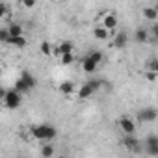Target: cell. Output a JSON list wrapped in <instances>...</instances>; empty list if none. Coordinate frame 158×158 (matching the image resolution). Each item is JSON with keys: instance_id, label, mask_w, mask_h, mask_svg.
<instances>
[{"instance_id": "6da1fadb", "label": "cell", "mask_w": 158, "mask_h": 158, "mask_svg": "<svg viewBox=\"0 0 158 158\" xmlns=\"http://www.w3.org/2000/svg\"><path fill=\"white\" fill-rule=\"evenodd\" d=\"M30 134H32V138L34 139H39V141H52L56 136H58V130H56V127H52V125H47V123H41V125H34L32 128H30Z\"/></svg>"}, {"instance_id": "7a4b0ae2", "label": "cell", "mask_w": 158, "mask_h": 158, "mask_svg": "<svg viewBox=\"0 0 158 158\" xmlns=\"http://www.w3.org/2000/svg\"><path fill=\"white\" fill-rule=\"evenodd\" d=\"M35 86H37L35 76H34L30 71H23V73H21V78L15 82V88H13V89L23 95V93H30Z\"/></svg>"}, {"instance_id": "3957f363", "label": "cell", "mask_w": 158, "mask_h": 158, "mask_svg": "<svg viewBox=\"0 0 158 158\" xmlns=\"http://www.w3.org/2000/svg\"><path fill=\"white\" fill-rule=\"evenodd\" d=\"M21 104H23V95L17 93L15 89H6V95H4V102H2V106H6L8 110H17Z\"/></svg>"}, {"instance_id": "277c9868", "label": "cell", "mask_w": 158, "mask_h": 158, "mask_svg": "<svg viewBox=\"0 0 158 158\" xmlns=\"http://www.w3.org/2000/svg\"><path fill=\"white\" fill-rule=\"evenodd\" d=\"M99 26H102L106 32H114V30H117V26H119V19H117V15L114 13V11H106V13H102V19H101V24Z\"/></svg>"}, {"instance_id": "5b68a950", "label": "cell", "mask_w": 158, "mask_h": 158, "mask_svg": "<svg viewBox=\"0 0 158 158\" xmlns=\"http://www.w3.org/2000/svg\"><path fill=\"white\" fill-rule=\"evenodd\" d=\"M101 88H102V82L101 80H89V82L82 84V88L78 89V97H80V99H88V97H91Z\"/></svg>"}, {"instance_id": "8992f818", "label": "cell", "mask_w": 158, "mask_h": 158, "mask_svg": "<svg viewBox=\"0 0 158 158\" xmlns=\"http://www.w3.org/2000/svg\"><path fill=\"white\" fill-rule=\"evenodd\" d=\"M117 127H119V130L125 136H134L136 134V121L130 119V117H127V115H123V117L117 119Z\"/></svg>"}, {"instance_id": "52a82bcc", "label": "cell", "mask_w": 158, "mask_h": 158, "mask_svg": "<svg viewBox=\"0 0 158 158\" xmlns=\"http://www.w3.org/2000/svg\"><path fill=\"white\" fill-rule=\"evenodd\" d=\"M156 117H158V112H156V108H152V106H147V108H143V110H139L138 112V121L139 123H154L156 121Z\"/></svg>"}, {"instance_id": "ba28073f", "label": "cell", "mask_w": 158, "mask_h": 158, "mask_svg": "<svg viewBox=\"0 0 158 158\" xmlns=\"http://www.w3.org/2000/svg\"><path fill=\"white\" fill-rule=\"evenodd\" d=\"M128 45V34L123 32V30H117L114 32V37H112V48H125Z\"/></svg>"}, {"instance_id": "9c48e42d", "label": "cell", "mask_w": 158, "mask_h": 158, "mask_svg": "<svg viewBox=\"0 0 158 158\" xmlns=\"http://www.w3.org/2000/svg\"><path fill=\"white\" fill-rule=\"evenodd\" d=\"M145 151H147V154H151V156H158V136L151 134V136L145 139Z\"/></svg>"}, {"instance_id": "30bf717a", "label": "cell", "mask_w": 158, "mask_h": 158, "mask_svg": "<svg viewBox=\"0 0 158 158\" xmlns=\"http://www.w3.org/2000/svg\"><path fill=\"white\" fill-rule=\"evenodd\" d=\"M123 145L128 151H132V152H138L139 151V141L136 139V136H125L123 138Z\"/></svg>"}, {"instance_id": "8fae6325", "label": "cell", "mask_w": 158, "mask_h": 158, "mask_svg": "<svg viewBox=\"0 0 158 158\" xmlns=\"http://www.w3.org/2000/svg\"><path fill=\"white\" fill-rule=\"evenodd\" d=\"M143 17H145L147 21L156 23V19H158V8H156V6H145V8H143Z\"/></svg>"}, {"instance_id": "7c38bea8", "label": "cell", "mask_w": 158, "mask_h": 158, "mask_svg": "<svg viewBox=\"0 0 158 158\" xmlns=\"http://www.w3.org/2000/svg\"><path fill=\"white\" fill-rule=\"evenodd\" d=\"M58 91H60L61 95H73L76 89H74V84H73L71 80H63V82L58 86Z\"/></svg>"}, {"instance_id": "4fadbf2b", "label": "cell", "mask_w": 158, "mask_h": 158, "mask_svg": "<svg viewBox=\"0 0 158 158\" xmlns=\"http://www.w3.org/2000/svg\"><path fill=\"white\" fill-rule=\"evenodd\" d=\"M73 48H74L73 41H61V43L56 47V52H58L60 56H63V54H71V52H73Z\"/></svg>"}, {"instance_id": "5bb4252c", "label": "cell", "mask_w": 158, "mask_h": 158, "mask_svg": "<svg viewBox=\"0 0 158 158\" xmlns=\"http://www.w3.org/2000/svg\"><path fill=\"white\" fill-rule=\"evenodd\" d=\"M39 52L43 54V56H54V52H56V47L50 43V41H43L41 45H39Z\"/></svg>"}, {"instance_id": "9a60e30c", "label": "cell", "mask_w": 158, "mask_h": 158, "mask_svg": "<svg viewBox=\"0 0 158 158\" xmlns=\"http://www.w3.org/2000/svg\"><path fill=\"white\" fill-rule=\"evenodd\" d=\"M6 45H11V47H15V48H24V47L28 45V41H26L24 35H19V37H10Z\"/></svg>"}, {"instance_id": "2e32d148", "label": "cell", "mask_w": 158, "mask_h": 158, "mask_svg": "<svg viewBox=\"0 0 158 158\" xmlns=\"http://www.w3.org/2000/svg\"><path fill=\"white\" fill-rule=\"evenodd\" d=\"M39 152H41V156H43V158H54V152H56V149H54V145L48 141V143H43V145H41Z\"/></svg>"}, {"instance_id": "e0dca14e", "label": "cell", "mask_w": 158, "mask_h": 158, "mask_svg": "<svg viewBox=\"0 0 158 158\" xmlns=\"http://www.w3.org/2000/svg\"><path fill=\"white\" fill-rule=\"evenodd\" d=\"M8 34H10V37H19V35H24V32H23V26L19 24V23H11L8 28Z\"/></svg>"}, {"instance_id": "ac0fdd59", "label": "cell", "mask_w": 158, "mask_h": 158, "mask_svg": "<svg viewBox=\"0 0 158 158\" xmlns=\"http://www.w3.org/2000/svg\"><path fill=\"white\" fill-rule=\"evenodd\" d=\"M93 37H95L97 41H108V39H110V32H106L102 26H95V30H93Z\"/></svg>"}, {"instance_id": "d6986e66", "label": "cell", "mask_w": 158, "mask_h": 158, "mask_svg": "<svg viewBox=\"0 0 158 158\" xmlns=\"http://www.w3.org/2000/svg\"><path fill=\"white\" fill-rule=\"evenodd\" d=\"M134 39H136V43H147L149 41V30H145V28H138L136 30V34H134Z\"/></svg>"}, {"instance_id": "ffe728a7", "label": "cell", "mask_w": 158, "mask_h": 158, "mask_svg": "<svg viewBox=\"0 0 158 158\" xmlns=\"http://www.w3.org/2000/svg\"><path fill=\"white\" fill-rule=\"evenodd\" d=\"M97 67H99V65H97V63H93L88 56L82 60V71H84V73H89V74H91V73H95V71H97Z\"/></svg>"}, {"instance_id": "44dd1931", "label": "cell", "mask_w": 158, "mask_h": 158, "mask_svg": "<svg viewBox=\"0 0 158 158\" xmlns=\"http://www.w3.org/2000/svg\"><path fill=\"white\" fill-rule=\"evenodd\" d=\"M88 58H89L93 63H97V65H99V63L104 60V54H102L101 50H93V52H89V54H88Z\"/></svg>"}, {"instance_id": "7402d4cb", "label": "cell", "mask_w": 158, "mask_h": 158, "mask_svg": "<svg viewBox=\"0 0 158 158\" xmlns=\"http://www.w3.org/2000/svg\"><path fill=\"white\" fill-rule=\"evenodd\" d=\"M74 61V54L71 52V54H63V56H60V63L61 65H71Z\"/></svg>"}, {"instance_id": "603a6c76", "label": "cell", "mask_w": 158, "mask_h": 158, "mask_svg": "<svg viewBox=\"0 0 158 158\" xmlns=\"http://www.w3.org/2000/svg\"><path fill=\"white\" fill-rule=\"evenodd\" d=\"M8 39H10L8 30L6 28H0V43H8Z\"/></svg>"}, {"instance_id": "cb8c5ba5", "label": "cell", "mask_w": 158, "mask_h": 158, "mask_svg": "<svg viewBox=\"0 0 158 158\" xmlns=\"http://www.w3.org/2000/svg\"><path fill=\"white\" fill-rule=\"evenodd\" d=\"M149 71L158 73V60H156V58H151V61H149Z\"/></svg>"}, {"instance_id": "d4e9b609", "label": "cell", "mask_w": 158, "mask_h": 158, "mask_svg": "<svg viewBox=\"0 0 158 158\" xmlns=\"http://www.w3.org/2000/svg\"><path fill=\"white\" fill-rule=\"evenodd\" d=\"M145 78L149 82H156V78H158V73H152V71H147L145 73Z\"/></svg>"}, {"instance_id": "484cf974", "label": "cell", "mask_w": 158, "mask_h": 158, "mask_svg": "<svg viewBox=\"0 0 158 158\" xmlns=\"http://www.w3.org/2000/svg\"><path fill=\"white\" fill-rule=\"evenodd\" d=\"M8 15V6L6 4H0V19H4Z\"/></svg>"}, {"instance_id": "4316f807", "label": "cell", "mask_w": 158, "mask_h": 158, "mask_svg": "<svg viewBox=\"0 0 158 158\" xmlns=\"http://www.w3.org/2000/svg\"><path fill=\"white\" fill-rule=\"evenodd\" d=\"M21 6H23V8H34V6H35V2H34V0H26V2H23Z\"/></svg>"}, {"instance_id": "83f0119b", "label": "cell", "mask_w": 158, "mask_h": 158, "mask_svg": "<svg viewBox=\"0 0 158 158\" xmlns=\"http://www.w3.org/2000/svg\"><path fill=\"white\" fill-rule=\"evenodd\" d=\"M4 95H6V89H4V88H0V104L4 102Z\"/></svg>"}, {"instance_id": "f1b7e54d", "label": "cell", "mask_w": 158, "mask_h": 158, "mask_svg": "<svg viewBox=\"0 0 158 158\" xmlns=\"http://www.w3.org/2000/svg\"><path fill=\"white\" fill-rule=\"evenodd\" d=\"M2 74H4V67H2V65H0V76H2Z\"/></svg>"}, {"instance_id": "f546056e", "label": "cell", "mask_w": 158, "mask_h": 158, "mask_svg": "<svg viewBox=\"0 0 158 158\" xmlns=\"http://www.w3.org/2000/svg\"><path fill=\"white\" fill-rule=\"evenodd\" d=\"M58 158H67V156H65V154H60V156H58Z\"/></svg>"}]
</instances>
